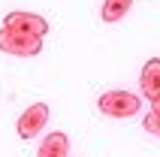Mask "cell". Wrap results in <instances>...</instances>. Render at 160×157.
I'll list each match as a JSON object with an SVG mask.
<instances>
[{"mask_svg":"<svg viewBox=\"0 0 160 157\" xmlns=\"http://www.w3.org/2000/svg\"><path fill=\"white\" fill-rule=\"evenodd\" d=\"M97 106H100V112L109 115V118H133L142 109V97L130 94V91H106Z\"/></svg>","mask_w":160,"mask_h":157,"instance_id":"6da1fadb","label":"cell"},{"mask_svg":"<svg viewBox=\"0 0 160 157\" xmlns=\"http://www.w3.org/2000/svg\"><path fill=\"white\" fill-rule=\"evenodd\" d=\"M0 52L15 54V58H33V54L42 52V39L9 30V27H0Z\"/></svg>","mask_w":160,"mask_h":157,"instance_id":"7a4b0ae2","label":"cell"},{"mask_svg":"<svg viewBox=\"0 0 160 157\" xmlns=\"http://www.w3.org/2000/svg\"><path fill=\"white\" fill-rule=\"evenodd\" d=\"M3 21H6L3 27L18 30V33H27V36H36V39H42L48 33V21L42 15H36V12H9Z\"/></svg>","mask_w":160,"mask_h":157,"instance_id":"3957f363","label":"cell"},{"mask_svg":"<svg viewBox=\"0 0 160 157\" xmlns=\"http://www.w3.org/2000/svg\"><path fill=\"white\" fill-rule=\"evenodd\" d=\"M45 124H48V106L33 103V106H27L21 112V118H18V136L21 139H36Z\"/></svg>","mask_w":160,"mask_h":157,"instance_id":"277c9868","label":"cell"},{"mask_svg":"<svg viewBox=\"0 0 160 157\" xmlns=\"http://www.w3.org/2000/svg\"><path fill=\"white\" fill-rule=\"evenodd\" d=\"M142 94L148 100H160V58H151L142 70Z\"/></svg>","mask_w":160,"mask_h":157,"instance_id":"5b68a950","label":"cell"},{"mask_svg":"<svg viewBox=\"0 0 160 157\" xmlns=\"http://www.w3.org/2000/svg\"><path fill=\"white\" fill-rule=\"evenodd\" d=\"M70 139H67V133H48L42 142H39V151L36 157H70Z\"/></svg>","mask_w":160,"mask_h":157,"instance_id":"8992f818","label":"cell"},{"mask_svg":"<svg viewBox=\"0 0 160 157\" xmlns=\"http://www.w3.org/2000/svg\"><path fill=\"white\" fill-rule=\"evenodd\" d=\"M130 6H133V0H106L103 9H100V15H103L106 24H115V21H121L130 12Z\"/></svg>","mask_w":160,"mask_h":157,"instance_id":"52a82bcc","label":"cell"},{"mask_svg":"<svg viewBox=\"0 0 160 157\" xmlns=\"http://www.w3.org/2000/svg\"><path fill=\"white\" fill-rule=\"evenodd\" d=\"M145 130L148 133H154V136H160V115H154V112H148V118H145Z\"/></svg>","mask_w":160,"mask_h":157,"instance_id":"ba28073f","label":"cell"},{"mask_svg":"<svg viewBox=\"0 0 160 157\" xmlns=\"http://www.w3.org/2000/svg\"><path fill=\"white\" fill-rule=\"evenodd\" d=\"M151 112H154V115H160V100H154V103H151Z\"/></svg>","mask_w":160,"mask_h":157,"instance_id":"9c48e42d","label":"cell"}]
</instances>
